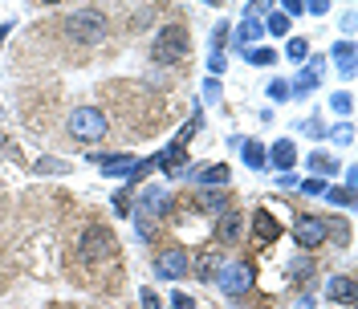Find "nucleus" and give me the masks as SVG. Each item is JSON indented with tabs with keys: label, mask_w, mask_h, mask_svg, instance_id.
Listing matches in <instances>:
<instances>
[{
	"label": "nucleus",
	"mask_w": 358,
	"mask_h": 309,
	"mask_svg": "<svg viewBox=\"0 0 358 309\" xmlns=\"http://www.w3.org/2000/svg\"><path fill=\"white\" fill-rule=\"evenodd\" d=\"M187 29L183 24H163L155 33V45H151V57H155L159 66H176V62H183L187 57Z\"/></svg>",
	"instance_id": "obj_1"
},
{
	"label": "nucleus",
	"mask_w": 358,
	"mask_h": 309,
	"mask_svg": "<svg viewBox=\"0 0 358 309\" xmlns=\"http://www.w3.org/2000/svg\"><path fill=\"white\" fill-rule=\"evenodd\" d=\"M66 33H69V41H78V45H98V41H106V17L98 8H78V13H69Z\"/></svg>",
	"instance_id": "obj_2"
},
{
	"label": "nucleus",
	"mask_w": 358,
	"mask_h": 309,
	"mask_svg": "<svg viewBox=\"0 0 358 309\" xmlns=\"http://www.w3.org/2000/svg\"><path fill=\"white\" fill-rule=\"evenodd\" d=\"M257 281V268L248 265V261H224L220 273H216V285L228 293V297H245L248 289Z\"/></svg>",
	"instance_id": "obj_3"
},
{
	"label": "nucleus",
	"mask_w": 358,
	"mask_h": 309,
	"mask_svg": "<svg viewBox=\"0 0 358 309\" xmlns=\"http://www.w3.org/2000/svg\"><path fill=\"white\" fill-rule=\"evenodd\" d=\"M69 134L82 138V143L106 138V114L98 110V106H78V110L69 114Z\"/></svg>",
	"instance_id": "obj_4"
},
{
	"label": "nucleus",
	"mask_w": 358,
	"mask_h": 309,
	"mask_svg": "<svg viewBox=\"0 0 358 309\" xmlns=\"http://www.w3.org/2000/svg\"><path fill=\"white\" fill-rule=\"evenodd\" d=\"M114 252H118V240H114V232L110 228H86V236H82V261H110Z\"/></svg>",
	"instance_id": "obj_5"
},
{
	"label": "nucleus",
	"mask_w": 358,
	"mask_h": 309,
	"mask_svg": "<svg viewBox=\"0 0 358 309\" xmlns=\"http://www.w3.org/2000/svg\"><path fill=\"white\" fill-rule=\"evenodd\" d=\"M326 236H330V224L322 220V216H297L293 220V240L301 244V248H317Z\"/></svg>",
	"instance_id": "obj_6"
},
{
	"label": "nucleus",
	"mask_w": 358,
	"mask_h": 309,
	"mask_svg": "<svg viewBox=\"0 0 358 309\" xmlns=\"http://www.w3.org/2000/svg\"><path fill=\"white\" fill-rule=\"evenodd\" d=\"M183 273H192V257H187V248H167V252H159L155 261V277H163V281H179Z\"/></svg>",
	"instance_id": "obj_7"
},
{
	"label": "nucleus",
	"mask_w": 358,
	"mask_h": 309,
	"mask_svg": "<svg viewBox=\"0 0 358 309\" xmlns=\"http://www.w3.org/2000/svg\"><path fill=\"white\" fill-rule=\"evenodd\" d=\"M167 208H171V196H167V187H163V183H147V187H143V196H138V208H134V212L151 220V216H163Z\"/></svg>",
	"instance_id": "obj_8"
},
{
	"label": "nucleus",
	"mask_w": 358,
	"mask_h": 309,
	"mask_svg": "<svg viewBox=\"0 0 358 309\" xmlns=\"http://www.w3.org/2000/svg\"><path fill=\"white\" fill-rule=\"evenodd\" d=\"M252 236H257V244H273L277 236H281V224H277V216L273 212H252Z\"/></svg>",
	"instance_id": "obj_9"
},
{
	"label": "nucleus",
	"mask_w": 358,
	"mask_h": 309,
	"mask_svg": "<svg viewBox=\"0 0 358 309\" xmlns=\"http://www.w3.org/2000/svg\"><path fill=\"white\" fill-rule=\"evenodd\" d=\"M98 167H102V175H131L134 171V154H90Z\"/></svg>",
	"instance_id": "obj_10"
},
{
	"label": "nucleus",
	"mask_w": 358,
	"mask_h": 309,
	"mask_svg": "<svg viewBox=\"0 0 358 309\" xmlns=\"http://www.w3.org/2000/svg\"><path fill=\"white\" fill-rule=\"evenodd\" d=\"M326 297L338 301V306H355L358 301V285L350 281V277H330V281H326Z\"/></svg>",
	"instance_id": "obj_11"
},
{
	"label": "nucleus",
	"mask_w": 358,
	"mask_h": 309,
	"mask_svg": "<svg viewBox=\"0 0 358 309\" xmlns=\"http://www.w3.org/2000/svg\"><path fill=\"white\" fill-rule=\"evenodd\" d=\"M183 175H192V179H200L203 187H224L228 179H232V171L224 167V163H212V167H187Z\"/></svg>",
	"instance_id": "obj_12"
},
{
	"label": "nucleus",
	"mask_w": 358,
	"mask_h": 309,
	"mask_svg": "<svg viewBox=\"0 0 358 309\" xmlns=\"http://www.w3.org/2000/svg\"><path fill=\"white\" fill-rule=\"evenodd\" d=\"M322 69H326V57H310V66L301 69V82L289 89V94H297V98H306L317 82H322Z\"/></svg>",
	"instance_id": "obj_13"
},
{
	"label": "nucleus",
	"mask_w": 358,
	"mask_h": 309,
	"mask_svg": "<svg viewBox=\"0 0 358 309\" xmlns=\"http://www.w3.org/2000/svg\"><path fill=\"white\" fill-rule=\"evenodd\" d=\"M268 163L281 167V171H289L293 163H297V147H293V138H277L273 151H268Z\"/></svg>",
	"instance_id": "obj_14"
},
{
	"label": "nucleus",
	"mask_w": 358,
	"mask_h": 309,
	"mask_svg": "<svg viewBox=\"0 0 358 309\" xmlns=\"http://www.w3.org/2000/svg\"><path fill=\"white\" fill-rule=\"evenodd\" d=\"M220 252H216V248H203L200 252V261H196V268H192V273H196V277H200V281H216V273H220Z\"/></svg>",
	"instance_id": "obj_15"
},
{
	"label": "nucleus",
	"mask_w": 358,
	"mask_h": 309,
	"mask_svg": "<svg viewBox=\"0 0 358 309\" xmlns=\"http://www.w3.org/2000/svg\"><path fill=\"white\" fill-rule=\"evenodd\" d=\"M261 37H265V24H261V21H245L241 29H236V45H241L245 53H248V49H257Z\"/></svg>",
	"instance_id": "obj_16"
},
{
	"label": "nucleus",
	"mask_w": 358,
	"mask_h": 309,
	"mask_svg": "<svg viewBox=\"0 0 358 309\" xmlns=\"http://www.w3.org/2000/svg\"><path fill=\"white\" fill-rule=\"evenodd\" d=\"M334 62H338V73H342V78H355V41H338Z\"/></svg>",
	"instance_id": "obj_17"
},
{
	"label": "nucleus",
	"mask_w": 358,
	"mask_h": 309,
	"mask_svg": "<svg viewBox=\"0 0 358 309\" xmlns=\"http://www.w3.org/2000/svg\"><path fill=\"white\" fill-rule=\"evenodd\" d=\"M216 240H224V244L241 240V216H236V212H224L220 216V224H216Z\"/></svg>",
	"instance_id": "obj_18"
},
{
	"label": "nucleus",
	"mask_w": 358,
	"mask_h": 309,
	"mask_svg": "<svg viewBox=\"0 0 358 309\" xmlns=\"http://www.w3.org/2000/svg\"><path fill=\"white\" fill-rule=\"evenodd\" d=\"M241 154H245V163L252 167V171H265V163H268V151L261 147V143H248V138H245V147H241Z\"/></svg>",
	"instance_id": "obj_19"
},
{
	"label": "nucleus",
	"mask_w": 358,
	"mask_h": 309,
	"mask_svg": "<svg viewBox=\"0 0 358 309\" xmlns=\"http://www.w3.org/2000/svg\"><path fill=\"white\" fill-rule=\"evenodd\" d=\"M310 171H317V179H326V175H334V171H338V163L326 151H313L310 154Z\"/></svg>",
	"instance_id": "obj_20"
},
{
	"label": "nucleus",
	"mask_w": 358,
	"mask_h": 309,
	"mask_svg": "<svg viewBox=\"0 0 358 309\" xmlns=\"http://www.w3.org/2000/svg\"><path fill=\"white\" fill-rule=\"evenodd\" d=\"M33 171H37V175H66L69 163H66V159H37V163H33Z\"/></svg>",
	"instance_id": "obj_21"
},
{
	"label": "nucleus",
	"mask_w": 358,
	"mask_h": 309,
	"mask_svg": "<svg viewBox=\"0 0 358 309\" xmlns=\"http://www.w3.org/2000/svg\"><path fill=\"white\" fill-rule=\"evenodd\" d=\"M330 110H334V114H342V118H346V114L355 110V98H350L346 89H338V94H330Z\"/></svg>",
	"instance_id": "obj_22"
},
{
	"label": "nucleus",
	"mask_w": 358,
	"mask_h": 309,
	"mask_svg": "<svg viewBox=\"0 0 358 309\" xmlns=\"http://www.w3.org/2000/svg\"><path fill=\"white\" fill-rule=\"evenodd\" d=\"M322 196H326V203H338V208H350L355 203V192H346V187H326Z\"/></svg>",
	"instance_id": "obj_23"
},
{
	"label": "nucleus",
	"mask_w": 358,
	"mask_h": 309,
	"mask_svg": "<svg viewBox=\"0 0 358 309\" xmlns=\"http://www.w3.org/2000/svg\"><path fill=\"white\" fill-rule=\"evenodd\" d=\"M265 29L273 33V37H285V33H289V17H285V13H268Z\"/></svg>",
	"instance_id": "obj_24"
},
{
	"label": "nucleus",
	"mask_w": 358,
	"mask_h": 309,
	"mask_svg": "<svg viewBox=\"0 0 358 309\" xmlns=\"http://www.w3.org/2000/svg\"><path fill=\"white\" fill-rule=\"evenodd\" d=\"M285 57H289V62H306V57H310V41H301V37H293V41L285 45Z\"/></svg>",
	"instance_id": "obj_25"
},
{
	"label": "nucleus",
	"mask_w": 358,
	"mask_h": 309,
	"mask_svg": "<svg viewBox=\"0 0 358 309\" xmlns=\"http://www.w3.org/2000/svg\"><path fill=\"white\" fill-rule=\"evenodd\" d=\"M200 127H203V118H200V114H192V118H187V127H183V131L176 134V147H187V138L200 131Z\"/></svg>",
	"instance_id": "obj_26"
},
{
	"label": "nucleus",
	"mask_w": 358,
	"mask_h": 309,
	"mask_svg": "<svg viewBox=\"0 0 358 309\" xmlns=\"http://www.w3.org/2000/svg\"><path fill=\"white\" fill-rule=\"evenodd\" d=\"M134 196L131 192H127V187H122V192H118V196H114V212H118V216H134Z\"/></svg>",
	"instance_id": "obj_27"
},
{
	"label": "nucleus",
	"mask_w": 358,
	"mask_h": 309,
	"mask_svg": "<svg viewBox=\"0 0 358 309\" xmlns=\"http://www.w3.org/2000/svg\"><path fill=\"white\" fill-rule=\"evenodd\" d=\"M330 138H334L338 147H350V143H355V127H350V122H342V127L330 131Z\"/></svg>",
	"instance_id": "obj_28"
},
{
	"label": "nucleus",
	"mask_w": 358,
	"mask_h": 309,
	"mask_svg": "<svg viewBox=\"0 0 358 309\" xmlns=\"http://www.w3.org/2000/svg\"><path fill=\"white\" fill-rule=\"evenodd\" d=\"M245 57L252 62V66H273V62H277V53H273V49H248Z\"/></svg>",
	"instance_id": "obj_29"
},
{
	"label": "nucleus",
	"mask_w": 358,
	"mask_h": 309,
	"mask_svg": "<svg viewBox=\"0 0 358 309\" xmlns=\"http://www.w3.org/2000/svg\"><path fill=\"white\" fill-rule=\"evenodd\" d=\"M134 224H138V240H143V244L155 236V224L147 220V216H138V212H134Z\"/></svg>",
	"instance_id": "obj_30"
},
{
	"label": "nucleus",
	"mask_w": 358,
	"mask_h": 309,
	"mask_svg": "<svg viewBox=\"0 0 358 309\" xmlns=\"http://www.w3.org/2000/svg\"><path fill=\"white\" fill-rule=\"evenodd\" d=\"M293 277H297V281H306V277H310V273H313V265H310V261H306V257H293Z\"/></svg>",
	"instance_id": "obj_31"
},
{
	"label": "nucleus",
	"mask_w": 358,
	"mask_h": 309,
	"mask_svg": "<svg viewBox=\"0 0 358 309\" xmlns=\"http://www.w3.org/2000/svg\"><path fill=\"white\" fill-rule=\"evenodd\" d=\"M297 187H301L306 196H322V192H326V179H306V183H297Z\"/></svg>",
	"instance_id": "obj_32"
},
{
	"label": "nucleus",
	"mask_w": 358,
	"mask_h": 309,
	"mask_svg": "<svg viewBox=\"0 0 358 309\" xmlns=\"http://www.w3.org/2000/svg\"><path fill=\"white\" fill-rule=\"evenodd\" d=\"M224 37H228V21L216 24V33H212V53H220L224 49Z\"/></svg>",
	"instance_id": "obj_33"
},
{
	"label": "nucleus",
	"mask_w": 358,
	"mask_h": 309,
	"mask_svg": "<svg viewBox=\"0 0 358 309\" xmlns=\"http://www.w3.org/2000/svg\"><path fill=\"white\" fill-rule=\"evenodd\" d=\"M208 208H212L216 216H224V212H228V199H224L220 192H212V196H208Z\"/></svg>",
	"instance_id": "obj_34"
},
{
	"label": "nucleus",
	"mask_w": 358,
	"mask_h": 309,
	"mask_svg": "<svg viewBox=\"0 0 358 309\" xmlns=\"http://www.w3.org/2000/svg\"><path fill=\"white\" fill-rule=\"evenodd\" d=\"M301 8L313 13V17H326V13H330V4H326V0H310V4H301Z\"/></svg>",
	"instance_id": "obj_35"
},
{
	"label": "nucleus",
	"mask_w": 358,
	"mask_h": 309,
	"mask_svg": "<svg viewBox=\"0 0 358 309\" xmlns=\"http://www.w3.org/2000/svg\"><path fill=\"white\" fill-rule=\"evenodd\" d=\"M171 309H196V301L187 293H171Z\"/></svg>",
	"instance_id": "obj_36"
},
{
	"label": "nucleus",
	"mask_w": 358,
	"mask_h": 309,
	"mask_svg": "<svg viewBox=\"0 0 358 309\" xmlns=\"http://www.w3.org/2000/svg\"><path fill=\"white\" fill-rule=\"evenodd\" d=\"M268 98H273V102H281V98H289V86H285V82H273V86H268Z\"/></svg>",
	"instance_id": "obj_37"
},
{
	"label": "nucleus",
	"mask_w": 358,
	"mask_h": 309,
	"mask_svg": "<svg viewBox=\"0 0 358 309\" xmlns=\"http://www.w3.org/2000/svg\"><path fill=\"white\" fill-rule=\"evenodd\" d=\"M138 301H143V309H159V297H155V289H143V293H138Z\"/></svg>",
	"instance_id": "obj_38"
},
{
	"label": "nucleus",
	"mask_w": 358,
	"mask_h": 309,
	"mask_svg": "<svg viewBox=\"0 0 358 309\" xmlns=\"http://www.w3.org/2000/svg\"><path fill=\"white\" fill-rule=\"evenodd\" d=\"M334 240H338V244L350 240V228H346V224H334Z\"/></svg>",
	"instance_id": "obj_39"
},
{
	"label": "nucleus",
	"mask_w": 358,
	"mask_h": 309,
	"mask_svg": "<svg viewBox=\"0 0 358 309\" xmlns=\"http://www.w3.org/2000/svg\"><path fill=\"white\" fill-rule=\"evenodd\" d=\"M208 69H212V73H224V57H220V53H212V57H208Z\"/></svg>",
	"instance_id": "obj_40"
},
{
	"label": "nucleus",
	"mask_w": 358,
	"mask_h": 309,
	"mask_svg": "<svg viewBox=\"0 0 358 309\" xmlns=\"http://www.w3.org/2000/svg\"><path fill=\"white\" fill-rule=\"evenodd\" d=\"M203 98H208V102H216V98H220V86H216V82H208V86H203Z\"/></svg>",
	"instance_id": "obj_41"
},
{
	"label": "nucleus",
	"mask_w": 358,
	"mask_h": 309,
	"mask_svg": "<svg viewBox=\"0 0 358 309\" xmlns=\"http://www.w3.org/2000/svg\"><path fill=\"white\" fill-rule=\"evenodd\" d=\"M301 131H306V134H313V138H322V122H313V118H310V122H306Z\"/></svg>",
	"instance_id": "obj_42"
},
{
	"label": "nucleus",
	"mask_w": 358,
	"mask_h": 309,
	"mask_svg": "<svg viewBox=\"0 0 358 309\" xmlns=\"http://www.w3.org/2000/svg\"><path fill=\"white\" fill-rule=\"evenodd\" d=\"M281 8H285V17H293V13H301V0H285Z\"/></svg>",
	"instance_id": "obj_43"
},
{
	"label": "nucleus",
	"mask_w": 358,
	"mask_h": 309,
	"mask_svg": "<svg viewBox=\"0 0 358 309\" xmlns=\"http://www.w3.org/2000/svg\"><path fill=\"white\" fill-rule=\"evenodd\" d=\"M4 37H8V24H0V45H4Z\"/></svg>",
	"instance_id": "obj_44"
}]
</instances>
